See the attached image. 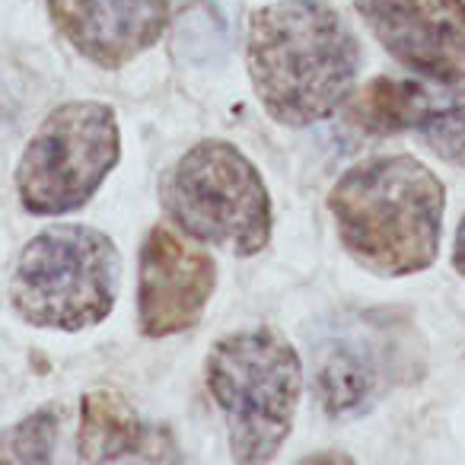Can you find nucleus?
Wrapping results in <instances>:
<instances>
[{"label": "nucleus", "instance_id": "obj_1", "mask_svg": "<svg viewBox=\"0 0 465 465\" xmlns=\"http://www.w3.org/2000/svg\"><path fill=\"white\" fill-rule=\"evenodd\" d=\"M246 64L262 109L287 128H310L351 96L361 45L322 0H274L249 20Z\"/></svg>", "mask_w": 465, "mask_h": 465}, {"label": "nucleus", "instance_id": "obj_2", "mask_svg": "<svg viewBox=\"0 0 465 465\" xmlns=\"http://www.w3.org/2000/svg\"><path fill=\"white\" fill-rule=\"evenodd\" d=\"M329 211L351 259L380 278H408L437 262L446 188L414 156L354 163L331 185Z\"/></svg>", "mask_w": 465, "mask_h": 465}, {"label": "nucleus", "instance_id": "obj_3", "mask_svg": "<svg viewBox=\"0 0 465 465\" xmlns=\"http://www.w3.org/2000/svg\"><path fill=\"white\" fill-rule=\"evenodd\" d=\"M207 392L217 401L236 462H272L293 430L303 361L278 329L255 325L223 335L204 363Z\"/></svg>", "mask_w": 465, "mask_h": 465}, {"label": "nucleus", "instance_id": "obj_4", "mask_svg": "<svg viewBox=\"0 0 465 465\" xmlns=\"http://www.w3.org/2000/svg\"><path fill=\"white\" fill-rule=\"evenodd\" d=\"M118 281L122 255L112 236L84 223H54L23 246L7 300L33 329L84 331L115 310Z\"/></svg>", "mask_w": 465, "mask_h": 465}, {"label": "nucleus", "instance_id": "obj_5", "mask_svg": "<svg viewBox=\"0 0 465 465\" xmlns=\"http://www.w3.org/2000/svg\"><path fill=\"white\" fill-rule=\"evenodd\" d=\"M160 204L185 236L252 259L272 242V194L230 141H198L160 179Z\"/></svg>", "mask_w": 465, "mask_h": 465}, {"label": "nucleus", "instance_id": "obj_6", "mask_svg": "<svg viewBox=\"0 0 465 465\" xmlns=\"http://www.w3.org/2000/svg\"><path fill=\"white\" fill-rule=\"evenodd\" d=\"M310 348L312 392L338 420L370 411L424 373V338L392 310L338 312L319 325Z\"/></svg>", "mask_w": 465, "mask_h": 465}, {"label": "nucleus", "instance_id": "obj_7", "mask_svg": "<svg viewBox=\"0 0 465 465\" xmlns=\"http://www.w3.org/2000/svg\"><path fill=\"white\" fill-rule=\"evenodd\" d=\"M122 160L112 105L74 99L45 115L16 163V194L35 217H64L90 204Z\"/></svg>", "mask_w": 465, "mask_h": 465}, {"label": "nucleus", "instance_id": "obj_8", "mask_svg": "<svg viewBox=\"0 0 465 465\" xmlns=\"http://www.w3.org/2000/svg\"><path fill=\"white\" fill-rule=\"evenodd\" d=\"M351 118L370 134H418L440 160L465 169V74L373 77Z\"/></svg>", "mask_w": 465, "mask_h": 465}, {"label": "nucleus", "instance_id": "obj_9", "mask_svg": "<svg viewBox=\"0 0 465 465\" xmlns=\"http://www.w3.org/2000/svg\"><path fill=\"white\" fill-rule=\"evenodd\" d=\"M217 287V265L169 226H153L137 268V325L147 338H169L201 322Z\"/></svg>", "mask_w": 465, "mask_h": 465}, {"label": "nucleus", "instance_id": "obj_10", "mask_svg": "<svg viewBox=\"0 0 465 465\" xmlns=\"http://www.w3.org/2000/svg\"><path fill=\"white\" fill-rule=\"evenodd\" d=\"M373 39L420 77L465 74V0H354Z\"/></svg>", "mask_w": 465, "mask_h": 465}, {"label": "nucleus", "instance_id": "obj_11", "mask_svg": "<svg viewBox=\"0 0 465 465\" xmlns=\"http://www.w3.org/2000/svg\"><path fill=\"white\" fill-rule=\"evenodd\" d=\"M61 39L90 64L118 71L160 42L169 0H45Z\"/></svg>", "mask_w": 465, "mask_h": 465}, {"label": "nucleus", "instance_id": "obj_12", "mask_svg": "<svg viewBox=\"0 0 465 465\" xmlns=\"http://www.w3.org/2000/svg\"><path fill=\"white\" fill-rule=\"evenodd\" d=\"M80 462H179L173 433L160 424H147L112 389H93L80 401L77 427Z\"/></svg>", "mask_w": 465, "mask_h": 465}, {"label": "nucleus", "instance_id": "obj_13", "mask_svg": "<svg viewBox=\"0 0 465 465\" xmlns=\"http://www.w3.org/2000/svg\"><path fill=\"white\" fill-rule=\"evenodd\" d=\"M61 414L45 405L0 433V462H52Z\"/></svg>", "mask_w": 465, "mask_h": 465}, {"label": "nucleus", "instance_id": "obj_14", "mask_svg": "<svg viewBox=\"0 0 465 465\" xmlns=\"http://www.w3.org/2000/svg\"><path fill=\"white\" fill-rule=\"evenodd\" d=\"M452 268L465 278V217H462V223H459L456 246H452Z\"/></svg>", "mask_w": 465, "mask_h": 465}]
</instances>
